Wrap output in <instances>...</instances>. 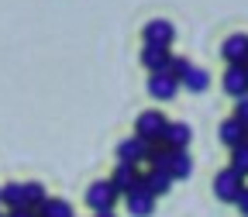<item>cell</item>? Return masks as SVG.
I'll list each match as a JSON object with an SVG mask.
<instances>
[{
  "mask_svg": "<svg viewBox=\"0 0 248 217\" xmlns=\"http://www.w3.org/2000/svg\"><path fill=\"white\" fill-rule=\"evenodd\" d=\"M241 193H245V176H238L231 166L214 176V197L221 200V203H238Z\"/></svg>",
  "mask_w": 248,
  "mask_h": 217,
  "instance_id": "1",
  "label": "cell"
},
{
  "mask_svg": "<svg viewBox=\"0 0 248 217\" xmlns=\"http://www.w3.org/2000/svg\"><path fill=\"white\" fill-rule=\"evenodd\" d=\"M117 197H121V193L114 190L110 179H97V183H90V190H86V207H90L93 214H107V210H114Z\"/></svg>",
  "mask_w": 248,
  "mask_h": 217,
  "instance_id": "2",
  "label": "cell"
},
{
  "mask_svg": "<svg viewBox=\"0 0 248 217\" xmlns=\"http://www.w3.org/2000/svg\"><path fill=\"white\" fill-rule=\"evenodd\" d=\"M166 114L162 110H141L138 114V121H135V135L141 138V141H148V145H155V141H162V131H166Z\"/></svg>",
  "mask_w": 248,
  "mask_h": 217,
  "instance_id": "3",
  "label": "cell"
},
{
  "mask_svg": "<svg viewBox=\"0 0 248 217\" xmlns=\"http://www.w3.org/2000/svg\"><path fill=\"white\" fill-rule=\"evenodd\" d=\"M141 179H145V176L138 172V166H128V162H117V169H114V176H110L114 190H117V193H124V197H131L135 190H145Z\"/></svg>",
  "mask_w": 248,
  "mask_h": 217,
  "instance_id": "4",
  "label": "cell"
},
{
  "mask_svg": "<svg viewBox=\"0 0 248 217\" xmlns=\"http://www.w3.org/2000/svg\"><path fill=\"white\" fill-rule=\"evenodd\" d=\"M145 90H148V97H152V100H172L176 93H179V79L169 76L166 69H162V73H148Z\"/></svg>",
  "mask_w": 248,
  "mask_h": 217,
  "instance_id": "5",
  "label": "cell"
},
{
  "mask_svg": "<svg viewBox=\"0 0 248 217\" xmlns=\"http://www.w3.org/2000/svg\"><path fill=\"white\" fill-rule=\"evenodd\" d=\"M141 38H145V45H162V48H169L172 38H176V28H172V21H166V17H155V21H148V24L141 28Z\"/></svg>",
  "mask_w": 248,
  "mask_h": 217,
  "instance_id": "6",
  "label": "cell"
},
{
  "mask_svg": "<svg viewBox=\"0 0 248 217\" xmlns=\"http://www.w3.org/2000/svg\"><path fill=\"white\" fill-rule=\"evenodd\" d=\"M221 55L228 66H248V35H228L224 45H221Z\"/></svg>",
  "mask_w": 248,
  "mask_h": 217,
  "instance_id": "7",
  "label": "cell"
},
{
  "mask_svg": "<svg viewBox=\"0 0 248 217\" xmlns=\"http://www.w3.org/2000/svg\"><path fill=\"white\" fill-rule=\"evenodd\" d=\"M117 159H121V162H128V166H141V162L148 159V141H141L138 135L124 138V141L117 145Z\"/></svg>",
  "mask_w": 248,
  "mask_h": 217,
  "instance_id": "8",
  "label": "cell"
},
{
  "mask_svg": "<svg viewBox=\"0 0 248 217\" xmlns=\"http://www.w3.org/2000/svg\"><path fill=\"white\" fill-rule=\"evenodd\" d=\"M224 93L234 100L248 97V66H228L224 73Z\"/></svg>",
  "mask_w": 248,
  "mask_h": 217,
  "instance_id": "9",
  "label": "cell"
},
{
  "mask_svg": "<svg viewBox=\"0 0 248 217\" xmlns=\"http://www.w3.org/2000/svg\"><path fill=\"white\" fill-rule=\"evenodd\" d=\"M190 138H193V128H190V124H183V121H169L166 124V131H162V145L166 148H186V145H190Z\"/></svg>",
  "mask_w": 248,
  "mask_h": 217,
  "instance_id": "10",
  "label": "cell"
},
{
  "mask_svg": "<svg viewBox=\"0 0 248 217\" xmlns=\"http://www.w3.org/2000/svg\"><path fill=\"white\" fill-rule=\"evenodd\" d=\"M172 183H176V179H172L169 172H162V169H148V172H145V179H141L145 193H152L155 200H159L162 193H169V190H172Z\"/></svg>",
  "mask_w": 248,
  "mask_h": 217,
  "instance_id": "11",
  "label": "cell"
},
{
  "mask_svg": "<svg viewBox=\"0 0 248 217\" xmlns=\"http://www.w3.org/2000/svg\"><path fill=\"white\" fill-rule=\"evenodd\" d=\"M169 48H162V45H145L141 48V66L148 69V73H162V69H169Z\"/></svg>",
  "mask_w": 248,
  "mask_h": 217,
  "instance_id": "12",
  "label": "cell"
},
{
  "mask_svg": "<svg viewBox=\"0 0 248 217\" xmlns=\"http://www.w3.org/2000/svg\"><path fill=\"white\" fill-rule=\"evenodd\" d=\"M124 203H128V214L131 217H152L155 214V197L145 193V190H135L131 197H124Z\"/></svg>",
  "mask_w": 248,
  "mask_h": 217,
  "instance_id": "13",
  "label": "cell"
},
{
  "mask_svg": "<svg viewBox=\"0 0 248 217\" xmlns=\"http://www.w3.org/2000/svg\"><path fill=\"white\" fill-rule=\"evenodd\" d=\"M169 176H172V179H190V176H193V155L186 152V148H176V152H172Z\"/></svg>",
  "mask_w": 248,
  "mask_h": 217,
  "instance_id": "14",
  "label": "cell"
},
{
  "mask_svg": "<svg viewBox=\"0 0 248 217\" xmlns=\"http://www.w3.org/2000/svg\"><path fill=\"white\" fill-rule=\"evenodd\" d=\"M0 203H4L7 210L24 207V183H4L0 186Z\"/></svg>",
  "mask_w": 248,
  "mask_h": 217,
  "instance_id": "15",
  "label": "cell"
},
{
  "mask_svg": "<svg viewBox=\"0 0 248 217\" xmlns=\"http://www.w3.org/2000/svg\"><path fill=\"white\" fill-rule=\"evenodd\" d=\"M179 86H186L190 93H207V86H210V73L207 69H200V66H190V73L183 76V83Z\"/></svg>",
  "mask_w": 248,
  "mask_h": 217,
  "instance_id": "16",
  "label": "cell"
},
{
  "mask_svg": "<svg viewBox=\"0 0 248 217\" xmlns=\"http://www.w3.org/2000/svg\"><path fill=\"white\" fill-rule=\"evenodd\" d=\"M152 169H162V172H169V162H172V148H166L162 141H155V145H148V159H145Z\"/></svg>",
  "mask_w": 248,
  "mask_h": 217,
  "instance_id": "17",
  "label": "cell"
},
{
  "mask_svg": "<svg viewBox=\"0 0 248 217\" xmlns=\"http://www.w3.org/2000/svg\"><path fill=\"white\" fill-rule=\"evenodd\" d=\"M221 141H224L228 148H238V145L245 141V124L234 121V117H228V121L221 124Z\"/></svg>",
  "mask_w": 248,
  "mask_h": 217,
  "instance_id": "18",
  "label": "cell"
},
{
  "mask_svg": "<svg viewBox=\"0 0 248 217\" xmlns=\"http://www.w3.org/2000/svg\"><path fill=\"white\" fill-rule=\"evenodd\" d=\"M45 203H48L45 186H42V183H24V207H31V210H42Z\"/></svg>",
  "mask_w": 248,
  "mask_h": 217,
  "instance_id": "19",
  "label": "cell"
},
{
  "mask_svg": "<svg viewBox=\"0 0 248 217\" xmlns=\"http://www.w3.org/2000/svg\"><path fill=\"white\" fill-rule=\"evenodd\" d=\"M38 217H76V214H73V203H69V200L48 197V203L38 210Z\"/></svg>",
  "mask_w": 248,
  "mask_h": 217,
  "instance_id": "20",
  "label": "cell"
},
{
  "mask_svg": "<svg viewBox=\"0 0 248 217\" xmlns=\"http://www.w3.org/2000/svg\"><path fill=\"white\" fill-rule=\"evenodd\" d=\"M231 169L248 179V141H241L238 148H231Z\"/></svg>",
  "mask_w": 248,
  "mask_h": 217,
  "instance_id": "21",
  "label": "cell"
},
{
  "mask_svg": "<svg viewBox=\"0 0 248 217\" xmlns=\"http://www.w3.org/2000/svg\"><path fill=\"white\" fill-rule=\"evenodd\" d=\"M190 66H193L190 59H176V55H172V59H169V69H166V73H169V76H176V79L183 83V76L190 73Z\"/></svg>",
  "mask_w": 248,
  "mask_h": 217,
  "instance_id": "22",
  "label": "cell"
},
{
  "mask_svg": "<svg viewBox=\"0 0 248 217\" xmlns=\"http://www.w3.org/2000/svg\"><path fill=\"white\" fill-rule=\"evenodd\" d=\"M234 121H241L245 128H248V97H241V100H234Z\"/></svg>",
  "mask_w": 248,
  "mask_h": 217,
  "instance_id": "23",
  "label": "cell"
},
{
  "mask_svg": "<svg viewBox=\"0 0 248 217\" xmlns=\"http://www.w3.org/2000/svg\"><path fill=\"white\" fill-rule=\"evenodd\" d=\"M4 217H38V210H31V207H17V210H7Z\"/></svg>",
  "mask_w": 248,
  "mask_h": 217,
  "instance_id": "24",
  "label": "cell"
},
{
  "mask_svg": "<svg viewBox=\"0 0 248 217\" xmlns=\"http://www.w3.org/2000/svg\"><path fill=\"white\" fill-rule=\"evenodd\" d=\"M238 210L248 217V186H245V193H241V200H238Z\"/></svg>",
  "mask_w": 248,
  "mask_h": 217,
  "instance_id": "25",
  "label": "cell"
},
{
  "mask_svg": "<svg viewBox=\"0 0 248 217\" xmlns=\"http://www.w3.org/2000/svg\"><path fill=\"white\" fill-rule=\"evenodd\" d=\"M93 217H117V214H114V210H107V214H93Z\"/></svg>",
  "mask_w": 248,
  "mask_h": 217,
  "instance_id": "26",
  "label": "cell"
},
{
  "mask_svg": "<svg viewBox=\"0 0 248 217\" xmlns=\"http://www.w3.org/2000/svg\"><path fill=\"white\" fill-rule=\"evenodd\" d=\"M245 141H248V128H245Z\"/></svg>",
  "mask_w": 248,
  "mask_h": 217,
  "instance_id": "27",
  "label": "cell"
},
{
  "mask_svg": "<svg viewBox=\"0 0 248 217\" xmlns=\"http://www.w3.org/2000/svg\"><path fill=\"white\" fill-rule=\"evenodd\" d=\"M0 217H4V214H0Z\"/></svg>",
  "mask_w": 248,
  "mask_h": 217,
  "instance_id": "28",
  "label": "cell"
}]
</instances>
